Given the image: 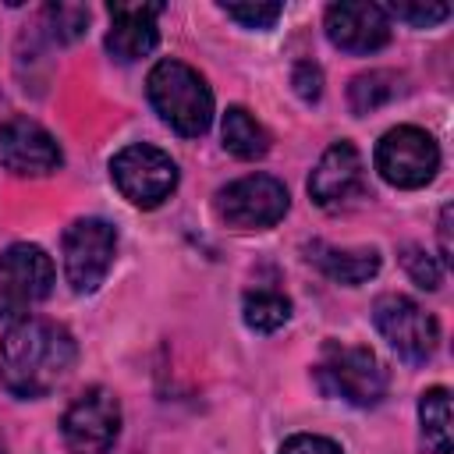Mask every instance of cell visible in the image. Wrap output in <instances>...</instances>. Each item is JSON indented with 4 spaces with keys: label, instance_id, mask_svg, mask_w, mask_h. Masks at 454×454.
<instances>
[{
    "label": "cell",
    "instance_id": "6da1fadb",
    "mask_svg": "<svg viewBox=\"0 0 454 454\" xmlns=\"http://www.w3.org/2000/svg\"><path fill=\"white\" fill-rule=\"evenodd\" d=\"M74 337L50 319H21L0 340V383L14 397H43L74 365Z\"/></svg>",
    "mask_w": 454,
    "mask_h": 454
},
{
    "label": "cell",
    "instance_id": "7a4b0ae2",
    "mask_svg": "<svg viewBox=\"0 0 454 454\" xmlns=\"http://www.w3.org/2000/svg\"><path fill=\"white\" fill-rule=\"evenodd\" d=\"M149 103L156 106V114L184 138H195L209 128L213 121V92L206 85V78L181 64V60H160L149 71Z\"/></svg>",
    "mask_w": 454,
    "mask_h": 454
},
{
    "label": "cell",
    "instance_id": "3957f363",
    "mask_svg": "<svg viewBox=\"0 0 454 454\" xmlns=\"http://www.w3.org/2000/svg\"><path fill=\"white\" fill-rule=\"evenodd\" d=\"M316 376L326 394L344 397L348 404H358V408H372L387 394V372L369 348L326 344L316 365Z\"/></svg>",
    "mask_w": 454,
    "mask_h": 454
},
{
    "label": "cell",
    "instance_id": "277c9868",
    "mask_svg": "<svg viewBox=\"0 0 454 454\" xmlns=\"http://www.w3.org/2000/svg\"><path fill=\"white\" fill-rule=\"evenodd\" d=\"M376 170L394 188H422L440 170V145L415 124L390 128L376 145Z\"/></svg>",
    "mask_w": 454,
    "mask_h": 454
},
{
    "label": "cell",
    "instance_id": "5b68a950",
    "mask_svg": "<svg viewBox=\"0 0 454 454\" xmlns=\"http://www.w3.org/2000/svg\"><path fill=\"white\" fill-rule=\"evenodd\" d=\"M291 206L287 188L270 174H248L216 192V216L238 231L273 227Z\"/></svg>",
    "mask_w": 454,
    "mask_h": 454
},
{
    "label": "cell",
    "instance_id": "8992f818",
    "mask_svg": "<svg viewBox=\"0 0 454 454\" xmlns=\"http://www.w3.org/2000/svg\"><path fill=\"white\" fill-rule=\"evenodd\" d=\"M110 177L128 202L153 209L177 188V163L156 145H128L110 160Z\"/></svg>",
    "mask_w": 454,
    "mask_h": 454
},
{
    "label": "cell",
    "instance_id": "52a82bcc",
    "mask_svg": "<svg viewBox=\"0 0 454 454\" xmlns=\"http://www.w3.org/2000/svg\"><path fill=\"white\" fill-rule=\"evenodd\" d=\"M372 323L383 333V340L404 362H429L433 358L436 340H440V326L408 294H380L372 305Z\"/></svg>",
    "mask_w": 454,
    "mask_h": 454
},
{
    "label": "cell",
    "instance_id": "ba28073f",
    "mask_svg": "<svg viewBox=\"0 0 454 454\" xmlns=\"http://www.w3.org/2000/svg\"><path fill=\"white\" fill-rule=\"evenodd\" d=\"M117 231L99 216H82L64 231V273L78 294H89L103 284L114 266Z\"/></svg>",
    "mask_w": 454,
    "mask_h": 454
},
{
    "label": "cell",
    "instance_id": "9c48e42d",
    "mask_svg": "<svg viewBox=\"0 0 454 454\" xmlns=\"http://www.w3.org/2000/svg\"><path fill=\"white\" fill-rule=\"evenodd\" d=\"M53 291V262L39 245L18 241L0 252V312L21 316Z\"/></svg>",
    "mask_w": 454,
    "mask_h": 454
},
{
    "label": "cell",
    "instance_id": "30bf717a",
    "mask_svg": "<svg viewBox=\"0 0 454 454\" xmlns=\"http://www.w3.org/2000/svg\"><path fill=\"white\" fill-rule=\"evenodd\" d=\"M71 454H106L121 433V404L106 387L85 390L60 422Z\"/></svg>",
    "mask_w": 454,
    "mask_h": 454
},
{
    "label": "cell",
    "instance_id": "8fae6325",
    "mask_svg": "<svg viewBox=\"0 0 454 454\" xmlns=\"http://www.w3.org/2000/svg\"><path fill=\"white\" fill-rule=\"evenodd\" d=\"M60 145L32 117H11L0 124V163L18 177H43L60 167Z\"/></svg>",
    "mask_w": 454,
    "mask_h": 454
},
{
    "label": "cell",
    "instance_id": "7c38bea8",
    "mask_svg": "<svg viewBox=\"0 0 454 454\" xmlns=\"http://www.w3.org/2000/svg\"><path fill=\"white\" fill-rule=\"evenodd\" d=\"M326 39L344 53H376L390 39V18L376 4H333L326 11Z\"/></svg>",
    "mask_w": 454,
    "mask_h": 454
},
{
    "label": "cell",
    "instance_id": "4fadbf2b",
    "mask_svg": "<svg viewBox=\"0 0 454 454\" xmlns=\"http://www.w3.org/2000/svg\"><path fill=\"white\" fill-rule=\"evenodd\" d=\"M362 153L351 145V142H333L323 156H319V163H316V170H312V177H309V195H312V202L316 206H323V209H337V206H344L351 195H358V188H362Z\"/></svg>",
    "mask_w": 454,
    "mask_h": 454
},
{
    "label": "cell",
    "instance_id": "5bb4252c",
    "mask_svg": "<svg viewBox=\"0 0 454 454\" xmlns=\"http://www.w3.org/2000/svg\"><path fill=\"white\" fill-rule=\"evenodd\" d=\"M160 11H163L160 4H114L110 7L106 53L117 64H131V60L153 53L160 43V28H156Z\"/></svg>",
    "mask_w": 454,
    "mask_h": 454
},
{
    "label": "cell",
    "instance_id": "9a60e30c",
    "mask_svg": "<svg viewBox=\"0 0 454 454\" xmlns=\"http://www.w3.org/2000/svg\"><path fill=\"white\" fill-rule=\"evenodd\" d=\"M309 262L319 266L330 280L337 284H365L380 270V252L376 248H333L323 241L309 245Z\"/></svg>",
    "mask_w": 454,
    "mask_h": 454
},
{
    "label": "cell",
    "instance_id": "2e32d148",
    "mask_svg": "<svg viewBox=\"0 0 454 454\" xmlns=\"http://www.w3.org/2000/svg\"><path fill=\"white\" fill-rule=\"evenodd\" d=\"M223 149L227 153H234L238 160H259V156H266V149H270V135H266V128L245 110V106H231L227 114H223Z\"/></svg>",
    "mask_w": 454,
    "mask_h": 454
},
{
    "label": "cell",
    "instance_id": "e0dca14e",
    "mask_svg": "<svg viewBox=\"0 0 454 454\" xmlns=\"http://www.w3.org/2000/svg\"><path fill=\"white\" fill-rule=\"evenodd\" d=\"M422 440L433 454H450V394L447 387H433L419 401Z\"/></svg>",
    "mask_w": 454,
    "mask_h": 454
},
{
    "label": "cell",
    "instance_id": "ac0fdd59",
    "mask_svg": "<svg viewBox=\"0 0 454 454\" xmlns=\"http://www.w3.org/2000/svg\"><path fill=\"white\" fill-rule=\"evenodd\" d=\"M241 312H245V323L252 330L273 333V330H280L291 319V301L280 291H273V287H255V291L245 294Z\"/></svg>",
    "mask_w": 454,
    "mask_h": 454
},
{
    "label": "cell",
    "instance_id": "d6986e66",
    "mask_svg": "<svg viewBox=\"0 0 454 454\" xmlns=\"http://www.w3.org/2000/svg\"><path fill=\"white\" fill-rule=\"evenodd\" d=\"M397 96V74L390 71H369V74H358L348 89V99H351V110L355 114H369L383 103H390Z\"/></svg>",
    "mask_w": 454,
    "mask_h": 454
},
{
    "label": "cell",
    "instance_id": "ffe728a7",
    "mask_svg": "<svg viewBox=\"0 0 454 454\" xmlns=\"http://www.w3.org/2000/svg\"><path fill=\"white\" fill-rule=\"evenodd\" d=\"M46 21H50V28H53V35L60 43H71V39H78L85 32L89 11L78 7V4H50L46 7Z\"/></svg>",
    "mask_w": 454,
    "mask_h": 454
},
{
    "label": "cell",
    "instance_id": "44dd1931",
    "mask_svg": "<svg viewBox=\"0 0 454 454\" xmlns=\"http://www.w3.org/2000/svg\"><path fill=\"white\" fill-rule=\"evenodd\" d=\"M401 262H404L408 277H411L419 287H426V291H436V287H440L443 270H440V262H436V259H433L426 248L408 245V248H404V255H401Z\"/></svg>",
    "mask_w": 454,
    "mask_h": 454
},
{
    "label": "cell",
    "instance_id": "7402d4cb",
    "mask_svg": "<svg viewBox=\"0 0 454 454\" xmlns=\"http://www.w3.org/2000/svg\"><path fill=\"white\" fill-rule=\"evenodd\" d=\"M223 14L241 21L245 28H270L284 14V7L280 4H223Z\"/></svg>",
    "mask_w": 454,
    "mask_h": 454
},
{
    "label": "cell",
    "instance_id": "603a6c76",
    "mask_svg": "<svg viewBox=\"0 0 454 454\" xmlns=\"http://www.w3.org/2000/svg\"><path fill=\"white\" fill-rule=\"evenodd\" d=\"M390 14L408 21V25H415V28H433V25L447 21L450 7L447 4H394Z\"/></svg>",
    "mask_w": 454,
    "mask_h": 454
},
{
    "label": "cell",
    "instance_id": "cb8c5ba5",
    "mask_svg": "<svg viewBox=\"0 0 454 454\" xmlns=\"http://www.w3.org/2000/svg\"><path fill=\"white\" fill-rule=\"evenodd\" d=\"M280 454H344L333 440H326V436H312V433H298V436H291V440H284V447H280Z\"/></svg>",
    "mask_w": 454,
    "mask_h": 454
},
{
    "label": "cell",
    "instance_id": "d4e9b609",
    "mask_svg": "<svg viewBox=\"0 0 454 454\" xmlns=\"http://www.w3.org/2000/svg\"><path fill=\"white\" fill-rule=\"evenodd\" d=\"M291 82H294V92H298L305 103L319 99V92H323V74H319V67H316V64H298Z\"/></svg>",
    "mask_w": 454,
    "mask_h": 454
},
{
    "label": "cell",
    "instance_id": "484cf974",
    "mask_svg": "<svg viewBox=\"0 0 454 454\" xmlns=\"http://www.w3.org/2000/svg\"><path fill=\"white\" fill-rule=\"evenodd\" d=\"M440 252H443V262H450V206H443L440 213Z\"/></svg>",
    "mask_w": 454,
    "mask_h": 454
}]
</instances>
